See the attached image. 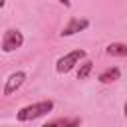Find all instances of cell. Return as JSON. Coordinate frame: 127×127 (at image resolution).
Here are the masks:
<instances>
[{"instance_id": "7", "label": "cell", "mask_w": 127, "mask_h": 127, "mask_svg": "<svg viewBox=\"0 0 127 127\" xmlns=\"http://www.w3.org/2000/svg\"><path fill=\"white\" fill-rule=\"evenodd\" d=\"M121 77V69L119 67H107L105 71L99 73V81L101 83H111V81H117Z\"/></svg>"}, {"instance_id": "6", "label": "cell", "mask_w": 127, "mask_h": 127, "mask_svg": "<svg viewBox=\"0 0 127 127\" xmlns=\"http://www.w3.org/2000/svg\"><path fill=\"white\" fill-rule=\"evenodd\" d=\"M79 125H81V117H60L44 123L42 127H79Z\"/></svg>"}, {"instance_id": "8", "label": "cell", "mask_w": 127, "mask_h": 127, "mask_svg": "<svg viewBox=\"0 0 127 127\" xmlns=\"http://www.w3.org/2000/svg\"><path fill=\"white\" fill-rule=\"evenodd\" d=\"M107 54L113 56V58H125L127 56V46L123 42H113L107 46Z\"/></svg>"}, {"instance_id": "1", "label": "cell", "mask_w": 127, "mask_h": 127, "mask_svg": "<svg viewBox=\"0 0 127 127\" xmlns=\"http://www.w3.org/2000/svg\"><path fill=\"white\" fill-rule=\"evenodd\" d=\"M52 109H54V101H52V99L38 101V103H32V105L22 107V109L16 113V119H18V121H32V119H38V117L48 115Z\"/></svg>"}, {"instance_id": "2", "label": "cell", "mask_w": 127, "mask_h": 127, "mask_svg": "<svg viewBox=\"0 0 127 127\" xmlns=\"http://www.w3.org/2000/svg\"><path fill=\"white\" fill-rule=\"evenodd\" d=\"M85 58V52L83 50H73L65 56H62L58 62H56V71L58 73H67L69 69L75 67V64H79V60Z\"/></svg>"}, {"instance_id": "3", "label": "cell", "mask_w": 127, "mask_h": 127, "mask_svg": "<svg viewBox=\"0 0 127 127\" xmlns=\"http://www.w3.org/2000/svg\"><path fill=\"white\" fill-rule=\"evenodd\" d=\"M22 44H24V36H22V32H20V30L10 28V30H6V32H4V36H2V52L10 54V52H14V50L22 48Z\"/></svg>"}, {"instance_id": "10", "label": "cell", "mask_w": 127, "mask_h": 127, "mask_svg": "<svg viewBox=\"0 0 127 127\" xmlns=\"http://www.w3.org/2000/svg\"><path fill=\"white\" fill-rule=\"evenodd\" d=\"M60 2H62L65 8H69V6H71V2H69V0H60Z\"/></svg>"}, {"instance_id": "4", "label": "cell", "mask_w": 127, "mask_h": 127, "mask_svg": "<svg viewBox=\"0 0 127 127\" xmlns=\"http://www.w3.org/2000/svg\"><path fill=\"white\" fill-rule=\"evenodd\" d=\"M24 81H26V71H14V73H10L8 79H6V85H4V95H12L14 91H18Z\"/></svg>"}, {"instance_id": "11", "label": "cell", "mask_w": 127, "mask_h": 127, "mask_svg": "<svg viewBox=\"0 0 127 127\" xmlns=\"http://www.w3.org/2000/svg\"><path fill=\"white\" fill-rule=\"evenodd\" d=\"M4 4H6V0H0V8H2V6H4Z\"/></svg>"}, {"instance_id": "5", "label": "cell", "mask_w": 127, "mask_h": 127, "mask_svg": "<svg viewBox=\"0 0 127 127\" xmlns=\"http://www.w3.org/2000/svg\"><path fill=\"white\" fill-rule=\"evenodd\" d=\"M87 26H89V20H85V18H71V20L64 26V30H62L60 34H62V36H73V34L85 30Z\"/></svg>"}, {"instance_id": "9", "label": "cell", "mask_w": 127, "mask_h": 127, "mask_svg": "<svg viewBox=\"0 0 127 127\" xmlns=\"http://www.w3.org/2000/svg\"><path fill=\"white\" fill-rule=\"evenodd\" d=\"M91 69H93V62H83L81 65H79V69H77V79H85L89 73H91Z\"/></svg>"}]
</instances>
